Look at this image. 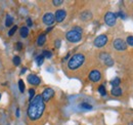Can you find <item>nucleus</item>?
<instances>
[{
  "mask_svg": "<svg viewBox=\"0 0 133 125\" xmlns=\"http://www.w3.org/2000/svg\"><path fill=\"white\" fill-rule=\"evenodd\" d=\"M63 3H64L63 0H53L52 1V4L54 6H61V5H63Z\"/></svg>",
  "mask_w": 133,
  "mask_h": 125,
  "instance_id": "obj_28",
  "label": "nucleus"
},
{
  "mask_svg": "<svg viewBox=\"0 0 133 125\" xmlns=\"http://www.w3.org/2000/svg\"><path fill=\"white\" fill-rule=\"evenodd\" d=\"M99 59L100 61L103 63L105 66H108V67H112V66H114V60L112 59V57L108 53V52H101L99 54Z\"/></svg>",
  "mask_w": 133,
  "mask_h": 125,
  "instance_id": "obj_7",
  "label": "nucleus"
},
{
  "mask_svg": "<svg viewBox=\"0 0 133 125\" xmlns=\"http://www.w3.org/2000/svg\"><path fill=\"white\" fill-rule=\"evenodd\" d=\"M12 24H14V17L11 16H9V15H7L6 16V18H5V27H11L12 26Z\"/></svg>",
  "mask_w": 133,
  "mask_h": 125,
  "instance_id": "obj_17",
  "label": "nucleus"
},
{
  "mask_svg": "<svg viewBox=\"0 0 133 125\" xmlns=\"http://www.w3.org/2000/svg\"><path fill=\"white\" fill-rule=\"evenodd\" d=\"M42 55H43V58H45V59H51L52 52L49 51V50H44V51L42 52Z\"/></svg>",
  "mask_w": 133,
  "mask_h": 125,
  "instance_id": "obj_23",
  "label": "nucleus"
},
{
  "mask_svg": "<svg viewBox=\"0 0 133 125\" xmlns=\"http://www.w3.org/2000/svg\"><path fill=\"white\" fill-rule=\"evenodd\" d=\"M85 63V55L83 53H75L68 62V69L71 71H75L79 69Z\"/></svg>",
  "mask_w": 133,
  "mask_h": 125,
  "instance_id": "obj_2",
  "label": "nucleus"
},
{
  "mask_svg": "<svg viewBox=\"0 0 133 125\" xmlns=\"http://www.w3.org/2000/svg\"><path fill=\"white\" fill-rule=\"evenodd\" d=\"M109 41V38L105 34H101V35H98L94 41H93V45L96 47V48H102L103 46H105V44L108 43Z\"/></svg>",
  "mask_w": 133,
  "mask_h": 125,
  "instance_id": "obj_4",
  "label": "nucleus"
},
{
  "mask_svg": "<svg viewBox=\"0 0 133 125\" xmlns=\"http://www.w3.org/2000/svg\"><path fill=\"white\" fill-rule=\"evenodd\" d=\"M66 38L71 43H77V42H80L82 40V33H79V32L72 29V30L66 32Z\"/></svg>",
  "mask_w": 133,
  "mask_h": 125,
  "instance_id": "obj_3",
  "label": "nucleus"
},
{
  "mask_svg": "<svg viewBox=\"0 0 133 125\" xmlns=\"http://www.w3.org/2000/svg\"><path fill=\"white\" fill-rule=\"evenodd\" d=\"M128 125H133V121H132V122H129V123H128Z\"/></svg>",
  "mask_w": 133,
  "mask_h": 125,
  "instance_id": "obj_36",
  "label": "nucleus"
},
{
  "mask_svg": "<svg viewBox=\"0 0 133 125\" xmlns=\"http://www.w3.org/2000/svg\"><path fill=\"white\" fill-rule=\"evenodd\" d=\"M120 83H121V79L119 78V77H116V78H114L112 81H111V85H112L113 87L119 86V85H120Z\"/></svg>",
  "mask_w": 133,
  "mask_h": 125,
  "instance_id": "obj_19",
  "label": "nucleus"
},
{
  "mask_svg": "<svg viewBox=\"0 0 133 125\" xmlns=\"http://www.w3.org/2000/svg\"><path fill=\"white\" fill-rule=\"evenodd\" d=\"M16 116H17V118L19 117V109H18V108L17 109V113H16Z\"/></svg>",
  "mask_w": 133,
  "mask_h": 125,
  "instance_id": "obj_34",
  "label": "nucleus"
},
{
  "mask_svg": "<svg viewBox=\"0 0 133 125\" xmlns=\"http://www.w3.org/2000/svg\"><path fill=\"white\" fill-rule=\"evenodd\" d=\"M126 44H128L130 46H133V36H128L126 38Z\"/></svg>",
  "mask_w": 133,
  "mask_h": 125,
  "instance_id": "obj_27",
  "label": "nucleus"
},
{
  "mask_svg": "<svg viewBox=\"0 0 133 125\" xmlns=\"http://www.w3.org/2000/svg\"><path fill=\"white\" fill-rule=\"evenodd\" d=\"M0 99H1V93H0Z\"/></svg>",
  "mask_w": 133,
  "mask_h": 125,
  "instance_id": "obj_37",
  "label": "nucleus"
},
{
  "mask_svg": "<svg viewBox=\"0 0 133 125\" xmlns=\"http://www.w3.org/2000/svg\"><path fill=\"white\" fill-rule=\"evenodd\" d=\"M27 25H28V27H32L33 26V22H32L31 18H27Z\"/></svg>",
  "mask_w": 133,
  "mask_h": 125,
  "instance_id": "obj_31",
  "label": "nucleus"
},
{
  "mask_svg": "<svg viewBox=\"0 0 133 125\" xmlns=\"http://www.w3.org/2000/svg\"><path fill=\"white\" fill-rule=\"evenodd\" d=\"M42 22L43 24H45L46 26H49L51 27L54 23H55V17H54V15L52 12H46L43 17H42Z\"/></svg>",
  "mask_w": 133,
  "mask_h": 125,
  "instance_id": "obj_8",
  "label": "nucleus"
},
{
  "mask_svg": "<svg viewBox=\"0 0 133 125\" xmlns=\"http://www.w3.org/2000/svg\"><path fill=\"white\" fill-rule=\"evenodd\" d=\"M43 63H44V58H43L42 54L41 55H38L36 58V64H37V66H41Z\"/></svg>",
  "mask_w": 133,
  "mask_h": 125,
  "instance_id": "obj_21",
  "label": "nucleus"
},
{
  "mask_svg": "<svg viewBox=\"0 0 133 125\" xmlns=\"http://www.w3.org/2000/svg\"><path fill=\"white\" fill-rule=\"evenodd\" d=\"M12 63H14V65H15L16 67L19 66V64H21V58H19L18 55L14 57V59H12Z\"/></svg>",
  "mask_w": 133,
  "mask_h": 125,
  "instance_id": "obj_24",
  "label": "nucleus"
},
{
  "mask_svg": "<svg viewBox=\"0 0 133 125\" xmlns=\"http://www.w3.org/2000/svg\"><path fill=\"white\" fill-rule=\"evenodd\" d=\"M16 48H17V50H22L23 49V43H21V42H17L16 43Z\"/></svg>",
  "mask_w": 133,
  "mask_h": 125,
  "instance_id": "obj_29",
  "label": "nucleus"
},
{
  "mask_svg": "<svg viewBox=\"0 0 133 125\" xmlns=\"http://www.w3.org/2000/svg\"><path fill=\"white\" fill-rule=\"evenodd\" d=\"M111 93H112V95H114V96H121V95L123 94V90H122L121 87L116 86V87H113V88H112Z\"/></svg>",
  "mask_w": 133,
  "mask_h": 125,
  "instance_id": "obj_15",
  "label": "nucleus"
},
{
  "mask_svg": "<svg viewBox=\"0 0 133 125\" xmlns=\"http://www.w3.org/2000/svg\"><path fill=\"white\" fill-rule=\"evenodd\" d=\"M66 16V11L65 9H57L54 12V17H55V22L57 23H62L64 22V20Z\"/></svg>",
  "mask_w": 133,
  "mask_h": 125,
  "instance_id": "obj_11",
  "label": "nucleus"
},
{
  "mask_svg": "<svg viewBox=\"0 0 133 125\" xmlns=\"http://www.w3.org/2000/svg\"><path fill=\"white\" fill-rule=\"evenodd\" d=\"M113 46H114V48H115L116 50H118V51H124V50L127 49V44H126V42H125L123 39H121V38H117V39L114 40Z\"/></svg>",
  "mask_w": 133,
  "mask_h": 125,
  "instance_id": "obj_6",
  "label": "nucleus"
},
{
  "mask_svg": "<svg viewBox=\"0 0 133 125\" xmlns=\"http://www.w3.org/2000/svg\"><path fill=\"white\" fill-rule=\"evenodd\" d=\"M46 41V34H40L37 38V45L38 46H42Z\"/></svg>",
  "mask_w": 133,
  "mask_h": 125,
  "instance_id": "obj_14",
  "label": "nucleus"
},
{
  "mask_svg": "<svg viewBox=\"0 0 133 125\" xmlns=\"http://www.w3.org/2000/svg\"><path fill=\"white\" fill-rule=\"evenodd\" d=\"M44 111H45V103L41 94L35 95V97L30 102V105L27 109V115L29 119L32 121L39 120L42 117Z\"/></svg>",
  "mask_w": 133,
  "mask_h": 125,
  "instance_id": "obj_1",
  "label": "nucleus"
},
{
  "mask_svg": "<svg viewBox=\"0 0 133 125\" xmlns=\"http://www.w3.org/2000/svg\"><path fill=\"white\" fill-rule=\"evenodd\" d=\"M35 95H36V94H35V89L30 88V89H29V101H30V102L35 97Z\"/></svg>",
  "mask_w": 133,
  "mask_h": 125,
  "instance_id": "obj_26",
  "label": "nucleus"
},
{
  "mask_svg": "<svg viewBox=\"0 0 133 125\" xmlns=\"http://www.w3.org/2000/svg\"><path fill=\"white\" fill-rule=\"evenodd\" d=\"M88 78H89V80H90L91 82H94V83L99 82L100 80H101V73H100L99 70L94 69V70H92V71L89 73Z\"/></svg>",
  "mask_w": 133,
  "mask_h": 125,
  "instance_id": "obj_9",
  "label": "nucleus"
},
{
  "mask_svg": "<svg viewBox=\"0 0 133 125\" xmlns=\"http://www.w3.org/2000/svg\"><path fill=\"white\" fill-rule=\"evenodd\" d=\"M54 93H55V92H54V90H53L52 88H50V87L45 88V89L43 90V92L41 93V96H42V98H43L44 103L50 101V99L54 96Z\"/></svg>",
  "mask_w": 133,
  "mask_h": 125,
  "instance_id": "obj_10",
  "label": "nucleus"
},
{
  "mask_svg": "<svg viewBox=\"0 0 133 125\" xmlns=\"http://www.w3.org/2000/svg\"><path fill=\"white\" fill-rule=\"evenodd\" d=\"M116 16H117V17H118V16H120V17H122V18H125V17H126L123 11H119L118 14H116Z\"/></svg>",
  "mask_w": 133,
  "mask_h": 125,
  "instance_id": "obj_30",
  "label": "nucleus"
},
{
  "mask_svg": "<svg viewBox=\"0 0 133 125\" xmlns=\"http://www.w3.org/2000/svg\"><path fill=\"white\" fill-rule=\"evenodd\" d=\"M19 35L22 38H27L29 36V28L28 27H22L19 29Z\"/></svg>",
  "mask_w": 133,
  "mask_h": 125,
  "instance_id": "obj_16",
  "label": "nucleus"
},
{
  "mask_svg": "<svg viewBox=\"0 0 133 125\" xmlns=\"http://www.w3.org/2000/svg\"><path fill=\"white\" fill-rule=\"evenodd\" d=\"M104 23L109 26V27H114L117 24V16L115 12L112 11H108L104 16Z\"/></svg>",
  "mask_w": 133,
  "mask_h": 125,
  "instance_id": "obj_5",
  "label": "nucleus"
},
{
  "mask_svg": "<svg viewBox=\"0 0 133 125\" xmlns=\"http://www.w3.org/2000/svg\"><path fill=\"white\" fill-rule=\"evenodd\" d=\"M51 30H52V27H49V28H47V31L46 32H50Z\"/></svg>",
  "mask_w": 133,
  "mask_h": 125,
  "instance_id": "obj_35",
  "label": "nucleus"
},
{
  "mask_svg": "<svg viewBox=\"0 0 133 125\" xmlns=\"http://www.w3.org/2000/svg\"><path fill=\"white\" fill-rule=\"evenodd\" d=\"M91 17H92V14H91V11H89V10H85V11H83V12L80 15V18H81L82 21H84V22L89 21Z\"/></svg>",
  "mask_w": 133,
  "mask_h": 125,
  "instance_id": "obj_13",
  "label": "nucleus"
},
{
  "mask_svg": "<svg viewBox=\"0 0 133 125\" xmlns=\"http://www.w3.org/2000/svg\"><path fill=\"white\" fill-rule=\"evenodd\" d=\"M97 91L99 92V94L101 96H105L107 95V89H105L104 85H99L98 88H97Z\"/></svg>",
  "mask_w": 133,
  "mask_h": 125,
  "instance_id": "obj_18",
  "label": "nucleus"
},
{
  "mask_svg": "<svg viewBox=\"0 0 133 125\" xmlns=\"http://www.w3.org/2000/svg\"><path fill=\"white\" fill-rule=\"evenodd\" d=\"M17 85H18V89H19V91L23 93V92L25 91V83H24V81H23L22 79H19L18 82H17Z\"/></svg>",
  "mask_w": 133,
  "mask_h": 125,
  "instance_id": "obj_20",
  "label": "nucleus"
},
{
  "mask_svg": "<svg viewBox=\"0 0 133 125\" xmlns=\"http://www.w3.org/2000/svg\"><path fill=\"white\" fill-rule=\"evenodd\" d=\"M27 80H28L29 84L34 85V86H37V85H39V84L41 83V79L39 78L37 75H35V74H30V75H28Z\"/></svg>",
  "mask_w": 133,
  "mask_h": 125,
  "instance_id": "obj_12",
  "label": "nucleus"
},
{
  "mask_svg": "<svg viewBox=\"0 0 133 125\" xmlns=\"http://www.w3.org/2000/svg\"><path fill=\"white\" fill-rule=\"evenodd\" d=\"M17 29H18V28H17V26H14L12 28H10V30L8 31V36H9V37L14 36V35H15V33L17 32Z\"/></svg>",
  "mask_w": 133,
  "mask_h": 125,
  "instance_id": "obj_25",
  "label": "nucleus"
},
{
  "mask_svg": "<svg viewBox=\"0 0 133 125\" xmlns=\"http://www.w3.org/2000/svg\"><path fill=\"white\" fill-rule=\"evenodd\" d=\"M80 108L83 110H92V106L89 105L88 103H82V104L80 105Z\"/></svg>",
  "mask_w": 133,
  "mask_h": 125,
  "instance_id": "obj_22",
  "label": "nucleus"
},
{
  "mask_svg": "<svg viewBox=\"0 0 133 125\" xmlns=\"http://www.w3.org/2000/svg\"><path fill=\"white\" fill-rule=\"evenodd\" d=\"M61 44H62L61 40H56V41H55V47H56V48H59V47H61Z\"/></svg>",
  "mask_w": 133,
  "mask_h": 125,
  "instance_id": "obj_33",
  "label": "nucleus"
},
{
  "mask_svg": "<svg viewBox=\"0 0 133 125\" xmlns=\"http://www.w3.org/2000/svg\"><path fill=\"white\" fill-rule=\"evenodd\" d=\"M73 30L79 32V33H82V28H80V27H74V28H73Z\"/></svg>",
  "mask_w": 133,
  "mask_h": 125,
  "instance_id": "obj_32",
  "label": "nucleus"
}]
</instances>
